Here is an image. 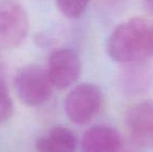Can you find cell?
I'll return each instance as SVG.
<instances>
[{
    "label": "cell",
    "instance_id": "cell-1",
    "mask_svg": "<svg viewBox=\"0 0 153 152\" xmlns=\"http://www.w3.org/2000/svg\"><path fill=\"white\" fill-rule=\"evenodd\" d=\"M152 23L132 18L118 25L106 43V51L113 61L121 64L143 63L153 57Z\"/></svg>",
    "mask_w": 153,
    "mask_h": 152
},
{
    "label": "cell",
    "instance_id": "cell-2",
    "mask_svg": "<svg viewBox=\"0 0 153 152\" xmlns=\"http://www.w3.org/2000/svg\"><path fill=\"white\" fill-rule=\"evenodd\" d=\"M29 30L26 10L16 0H0V50L21 45Z\"/></svg>",
    "mask_w": 153,
    "mask_h": 152
},
{
    "label": "cell",
    "instance_id": "cell-3",
    "mask_svg": "<svg viewBox=\"0 0 153 152\" xmlns=\"http://www.w3.org/2000/svg\"><path fill=\"white\" fill-rule=\"evenodd\" d=\"M15 87L19 98L29 106H36L50 98L53 83L47 70L38 66H28L18 72Z\"/></svg>",
    "mask_w": 153,
    "mask_h": 152
},
{
    "label": "cell",
    "instance_id": "cell-4",
    "mask_svg": "<svg viewBox=\"0 0 153 152\" xmlns=\"http://www.w3.org/2000/svg\"><path fill=\"white\" fill-rule=\"evenodd\" d=\"M101 102V91L97 85L81 83L68 94L65 100V110L73 123L85 125L97 115Z\"/></svg>",
    "mask_w": 153,
    "mask_h": 152
},
{
    "label": "cell",
    "instance_id": "cell-5",
    "mask_svg": "<svg viewBox=\"0 0 153 152\" xmlns=\"http://www.w3.org/2000/svg\"><path fill=\"white\" fill-rule=\"evenodd\" d=\"M80 70V59L72 49L61 48L50 54L47 71L57 89H67L72 85L78 79Z\"/></svg>",
    "mask_w": 153,
    "mask_h": 152
},
{
    "label": "cell",
    "instance_id": "cell-6",
    "mask_svg": "<svg viewBox=\"0 0 153 152\" xmlns=\"http://www.w3.org/2000/svg\"><path fill=\"white\" fill-rule=\"evenodd\" d=\"M126 125L135 144L153 149V100H145L130 106L126 114Z\"/></svg>",
    "mask_w": 153,
    "mask_h": 152
},
{
    "label": "cell",
    "instance_id": "cell-7",
    "mask_svg": "<svg viewBox=\"0 0 153 152\" xmlns=\"http://www.w3.org/2000/svg\"><path fill=\"white\" fill-rule=\"evenodd\" d=\"M153 85V72L145 62L123 65L118 75V87L126 96L145 94Z\"/></svg>",
    "mask_w": 153,
    "mask_h": 152
},
{
    "label": "cell",
    "instance_id": "cell-8",
    "mask_svg": "<svg viewBox=\"0 0 153 152\" xmlns=\"http://www.w3.org/2000/svg\"><path fill=\"white\" fill-rule=\"evenodd\" d=\"M120 147V133L115 128L105 125L89 128L81 141L82 152H118Z\"/></svg>",
    "mask_w": 153,
    "mask_h": 152
},
{
    "label": "cell",
    "instance_id": "cell-9",
    "mask_svg": "<svg viewBox=\"0 0 153 152\" xmlns=\"http://www.w3.org/2000/svg\"><path fill=\"white\" fill-rule=\"evenodd\" d=\"M38 152H75L76 138L69 128L55 126L36 143Z\"/></svg>",
    "mask_w": 153,
    "mask_h": 152
},
{
    "label": "cell",
    "instance_id": "cell-10",
    "mask_svg": "<svg viewBox=\"0 0 153 152\" xmlns=\"http://www.w3.org/2000/svg\"><path fill=\"white\" fill-rule=\"evenodd\" d=\"M90 0H56L59 10L68 18H78L88 7Z\"/></svg>",
    "mask_w": 153,
    "mask_h": 152
},
{
    "label": "cell",
    "instance_id": "cell-11",
    "mask_svg": "<svg viewBox=\"0 0 153 152\" xmlns=\"http://www.w3.org/2000/svg\"><path fill=\"white\" fill-rule=\"evenodd\" d=\"M14 105L3 77L0 76V124L6 122L13 115Z\"/></svg>",
    "mask_w": 153,
    "mask_h": 152
},
{
    "label": "cell",
    "instance_id": "cell-12",
    "mask_svg": "<svg viewBox=\"0 0 153 152\" xmlns=\"http://www.w3.org/2000/svg\"><path fill=\"white\" fill-rule=\"evenodd\" d=\"M143 3L146 10L153 15V0H143Z\"/></svg>",
    "mask_w": 153,
    "mask_h": 152
},
{
    "label": "cell",
    "instance_id": "cell-13",
    "mask_svg": "<svg viewBox=\"0 0 153 152\" xmlns=\"http://www.w3.org/2000/svg\"><path fill=\"white\" fill-rule=\"evenodd\" d=\"M151 30H152V44H153V23H152V28H151Z\"/></svg>",
    "mask_w": 153,
    "mask_h": 152
}]
</instances>
